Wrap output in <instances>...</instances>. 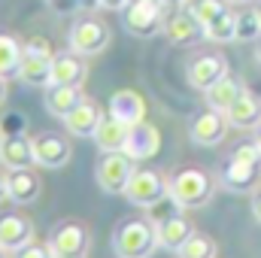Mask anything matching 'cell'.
Here are the masks:
<instances>
[{
  "mask_svg": "<svg viewBox=\"0 0 261 258\" xmlns=\"http://www.w3.org/2000/svg\"><path fill=\"white\" fill-rule=\"evenodd\" d=\"M252 216H255V219L261 222V189L252 194Z\"/></svg>",
  "mask_w": 261,
  "mask_h": 258,
  "instance_id": "36",
  "label": "cell"
},
{
  "mask_svg": "<svg viewBox=\"0 0 261 258\" xmlns=\"http://www.w3.org/2000/svg\"><path fill=\"white\" fill-rule=\"evenodd\" d=\"M243 91H246L243 79L234 76V73H225L216 85H210V88L203 91V97H206V107H213V110H219V113H228V110L234 107V100H237Z\"/></svg>",
  "mask_w": 261,
  "mask_h": 258,
  "instance_id": "22",
  "label": "cell"
},
{
  "mask_svg": "<svg viewBox=\"0 0 261 258\" xmlns=\"http://www.w3.org/2000/svg\"><path fill=\"white\" fill-rule=\"evenodd\" d=\"M219 252V246H216V240L210 237V234H203V231H195L186 243H182V249L176 252L179 258H216Z\"/></svg>",
  "mask_w": 261,
  "mask_h": 258,
  "instance_id": "28",
  "label": "cell"
},
{
  "mask_svg": "<svg viewBox=\"0 0 261 258\" xmlns=\"http://www.w3.org/2000/svg\"><path fill=\"white\" fill-rule=\"evenodd\" d=\"M225 73H231V70H228V58L222 52H197V55L189 58V64H186V79H189V85L197 88V91H206Z\"/></svg>",
  "mask_w": 261,
  "mask_h": 258,
  "instance_id": "9",
  "label": "cell"
},
{
  "mask_svg": "<svg viewBox=\"0 0 261 258\" xmlns=\"http://www.w3.org/2000/svg\"><path fill=\"white\" fill-rule=\"evenodd\" d=\"M82 9H97V0H79Z\"/></svg>",
  "mask_w": 261,
  "mask_h": 258,
  "instance_id": "40",
  "label": "cell"
},
{
  "mask_svg": "<svg viewBox=\"0 0 261 258\" xmlns=\"http://www.w3.org/2000/svg\"><path fill=\"white\" fill-rule=\"evenodd\" d=\"M49 246L55 249V255H88V228L73 222V219H64L58 225H52L49 231Z\"/></svg>",
  "mask_w": 261,
  "mask_h": 258,
  "instance_id": "11",
  "label": "cell"
},
{
  "mask_svg": "<svg viewBox=\"0 0 261 258\" xmlns=\"http://www.w3.org/2000/svg\"><path fill=\"white\" fill-rule=\"evenodd\" d=\"M88 79V64L85 55L67 49V52H55V64H52V82L55 85H85Z\"/></svg>",
  "mask_w": 261,
  "mask_h": 258,
  "instance_id": "19",
  "label": "cell"
},
{
  "mask_svg": "<svg viewBox=\"0 0 261 258\" xmlns=\"http://www.w3.org/2000/svg\"><path fill=\"white\" fill-rule=\"evenodd\" d=\"M34 240V222L24 216H0V246L6 252H18Z\"/></svg>",
  "mask_w": 261,
  "mask_h": 258,
  "instance_id": "21",
  "label": "cell"
},
{
  "mask_svg": "<svg viewBox=\"0 0 261 258\" xmlns=\"http://www.w3.org/2000/svg\"><path fill=\"white\" fill-rule=\"evenodd\" d=\"M0 164L6 170L15 167H34V143L24 134H3L0 137Z\"/></svg>",
  "mask_w": 261,
  "mask_h": 258,
  "instance_id": "17",
  "label": "cell"
},
{
  "mask_svg": "<svg viewBox=\"0 0 261 258\" xmlns=\"http://www.w3.org/2000/svg\"><path fill=\"white\" fill-rule=\"evenodd\" d=\"M31 143H34V161H37V167L58 170V167H64L67 161L73 158L70 140L61 137L58 131H43V134L31 137Z\"/></svg>",
  "mask_w": 261,
  "mask_h": 258,
  "instance_id": "10",
  "label": "cell"
},
{
  "mask_svg": "<svg viewBox=\"0 0 261 258\" xmlns=\"http://www.w3.org/2000/svg\"><path fill=\"white\" fill-rule=\"evenodd\" d=\"M0 258H9V252H6V249H3V246H0Z\"/></svg>",
  "mask_w": 261,
  "mask_h": 258,
  "instance_id": "44",
  "label": "cell"
},
{
  "mask_svg": "<svg viewBox=\"0 0 261 258\" xmlns=\"http://www.w3.org/2000/svg\"><path fill=\"white\" fill-rule=\"evenodd\" d=\"M110 40H113L110 28H107L103 21H97V18H79V21H73V28H70V34H67V46H70L73 52L85 55V58L100 55V52L110 46Z\"/></svg>",
  "mask_w": 261,
  "mask_h": 258,
  "instance_id": "7",
  "label": "cell"
},
{
  "mask_svg": "<svg viewBox=\"0 0 261 258\" xmlns=\"http://www.w3.org/2000/svg\"><path fill=\"white\" fill-rule=\"evenodd\" d=\"M21 52L24 46L12 37V34H0V76H15L18 64H21Z\"/></svg>",
  "mask_w": 261,
  "mask_h": 258,
  "instance_id": "27",
  "label": "cell"
},
{
  "mask_svg": "<svg viewBox=\"0 0 261 258\" xmlns=\"http://www.w3.org/2000/svg\"><path fill=\"white\" fill-rule=\"evenodd\" d=\"M161 149V131L155 125H149L146 119L130 125V134H128V143H125V155H130L134 161H149L155 158Z\"/></svg>",
  "mask_w": 261,
  "mask_h": 258,
  "instance_id": "15",
  "label": "cell"
},
{
  "mask_svg": "<svg viewBox=\"0 0 261 258\" xmlns=\"http://www.w3.org/2000/svg\"><path fill=\"white\" fill-rule=\"evenodd\" d=\"M134 170H137V161L130 155H125V152H100V161L94 167V176H97L100 192L125 194Z\"/></svg>",
  "mask_w": 261,
  "mask_h": 258,
  "instance_id": "5",
  "label": "cell"
},
{
  "mask_svg": "<svg viewBox=\"0 0 261 258\" xmlns=\"http://www.w3.org/2000/svg\"><path fill=\"white\" fill-rule=\"evenodd\" d=\"M6 94H9V85H6V76H0V107L6 104Z\"/></svg>",
  "mask_w": 261,
  "mask_h": 258,
  "instance_id": "37",
  "label": "cell"
},
{
  "mask_svg": "<svg viewBox=\"0 0 261 258\" xmlns=\"http://www.w3.org/2000/svg\"><path fill=\"white\" fill-rule=\"evenodd\" d=\"M55 12H73V9H79V0H46Z\"/></svg>",
  "mask_w": 261,
  "mask_h": 258,
  "instance_id": "34",
  "label": "cell"
},
{
  "mask_svg": "<svg viewBox=\"0 0 261 258\" xmlns=\"http://www.w3.org/2000/svg\"><path fill=\"white\" fill-rule=\"evenodd\" d=\"M228 128H231L228 125V116L219 113V110H213V107H206V110H200L195 119H192L189 137H192V143H197V146H219L225 140Z\"/></svg>",
  "mask_w": 261,
  "mask_h": 258,
  "instance_id": "13",
  "label": "cell"
},
{
  "mask_svg": "<svg viewBox=\"0 0 261 258\" xmlns=\"http://www.w3.org/2000/svg\"><path fill=\"white\" fill-rule=\"evenodd\" d=\"M228 158H237V161H261V149L255 146V140H249V143H237V146L231 149Z\"/></svg>",
  "mask_w": 261,
  "mask_h": 258,
  "instance_id": "32",
  "label": "cell"
},
{
  "mask_svg": "<svg viewBox=\"0 0 261 258\" xmlns=\"http://www.w3.org/2000/svg\"><path fill=\"white\" fill-rule=\"evenodd\" d=\"M130 0H97V9H113V12H125Z\"/></svg>",
  "mask_w": 261,
  "mask_h": 258,
  "instance_id": "35",
  "label": "cell"
},
{
  "mask_svg": "<svg viewBox=\"0 0 261 258\" xmlns=\"http://www.w3.org/2000/svg\"><path fill=\"white\" fill-rule=\"evenodd\" d=\"M219 183L234 194H252L258 192L261 183V161H237L228 158V164L219 173Z\"/></svg>",
  "mask_w": 261,
  "mask_h": 258,
  "instance_id": "12",
  "label": "cell"
},
{
  "mask_svg": "<svg viewBox=\"0 0 261 258\" xmlns=\"http://www.w3.org/2000/svg\"><path fill=\"white\" fill-rule=\"evenodd\" d=\"M252 140H255V146H258V149H261V128L255 131V137H252Z\"/></svg>",
  "mask_w": 261,
  "mask_h": 258,
  "instance_id": "41",
  "label": "cell"
},
{
  "mask_svg": "<svg viewBox=\"0 0 261 258\" xmlns=\"http://www.w3.org/2000/svg\"><path fill=\"white\" fill-rule=\"evenodd\" d=\"M12 258H55V249L49 246V240L46 243H28V246H21L18 252H12Z\"/></svg>",
  "mask_w": 261,
  "mask_h": 258,
  "instance_id": "31",
  "label": "cell"
},
{
  "mask_svg": "<svg viewBox=\"0 0 261 258\" xmlns=\"http://www.w3.org/2000/svg\"><path fill=\"white\" fill-rule=\"evenodd\" d=\"M52 64H55V49L46 37H31L21 52L18 79L31 88H49L52 85Z\"/></svg>",
  "mask_w": 261,
  "mask_h": 258,
  "instance_id": "3",
  "label": "cell"
},
{
  "mask_svg": "<svg viewBox=\"0 0 261 258\" xmlns=\"http://www.w3.org/2000/svg\"><path fill=\"white\" fill-rule=\"evenodd\" d=\"M255 61H258V64H261V43H258V46H255Z\"/></svg>",
  "mask_w": 261,
  "mask_h": 258,
  "instance_id": "42",
  "label": "cell"
},
{
  "mask_svg": "<svg viewBox=\"0 0 261 258\" xmlns=\"http://www.w3.org/2000/svg\"><path fill=\"white\" fill-rule=\"evenodd\" d=\"M167 197L182 210H200L213 200V179L197 167H182L167 176Z\"/></svg>",
  "mask_w": 261,
  "mask_h": 258,
  "instance_id": "2",
  "label": "cell"
},
{
  "mask_svg": "<svg viewBox=\"0 0 261 258\" xmlns=\"http://www.w3.org/2000/svg\"><path fill=\"white\" fill-rule=\"evenodd\" d=\"M164 3L161 0H130L128 9H125V31L130 37H140V40H149L155 34L164 31Z\"/></svg>",
  "mask_w": 261,
  "mask_h": 258,
  "instance_id": "4",
  "label": "cell"
},
{
  "mask_svg": "<svg viewBox=\"0 0 261 258\" xmlns=\"http://www.w3.org/2000/svg\"><path fill=\"white\" fill-rule=\"evenodd\" d=\"M110 113L128 125H137L146 119V100L134 91V88H119L113 97H110Z\"/></svg>",
  "mask_w": 261,
  "mask_h": 258,
  "instance_id": "25",
  "label": "cell"
},
{
  "mask_svg": "<svg viewBox=\"0 0 261 258\" xmlns=\"http://www.w3.org/2000/svg\"><path fill=\"white\" fill-rule=\"evenodd\" d=\"M228 3H252V0H228Z\"/></svg>",
  "mask_w": 261,
  "mask_h": 258,
  "instance_id": "45",
  "label": "cell"
},
{
  "mask_svg": "<svg viewBox=\"0 0 261 258\" xmlns=\"http://www.w3.org/2000/svg\"><path fill=\"white\" fill-rule=\"evenodd\" d=\"M9 197V189H6V173H0V203Z\"/></svg>",
  "mask_w": 261,
  "mask_h": 258,
  "instance_id": "38",
  "label": "cell"
},
{
  "mask_svg": "<svg viewBox=\"0 0 261 258\" xmlns=\"http://www.w3.org/2000/svg\"><path fill=\"white\" fill-rule=\"evenodd\" d=\"M161 3H164L167 9H179V6H186L189 0H161Z\"/></svg>",
  "mask_w": 261,
  "mask_h": 258,
  "instance_id": "39",
  "label": "cell"
},
{
  "mask_svg": "<svg viewBox=\"0 0 261 258\" xmlns=\"http://www.w3.org/2000/svg\"><path fill=\"white\" fill-rule=\"evenodd\" d=\"M125 197L134 207L152 210L161 200H167V176L158 173V170H149V167H137L128 183V189H125Z\"/></svg>",
  "mask_w": 261,
  "mask_h": 258,
  "instance_id": "6",
  "label": "cell"
},
{
  "mask_svg": "<svg viewBox=\"0 0 261 258\" xmlns=\"http://www.w3.org/2000/svg\"><path fill=\"white\" fill-rule=\"evenodd\" d=\"M225 116H228V125H231V128L258 131L261 128V97L252 94V91H243Z\"/></svg>",
  "mask_w": 261,
  "mask_h": 258,
  "instance_id": "20",
  "label": "cell"
},
{
  "mask_svg": "<svg viewBox=\"0 0 261 258\" xmlns=\"http://www.w3.org/2000/svg\"><path fill=\"white\" fill-rule=\"evenodd\" d=\"M152 222L158 228V243L167 252H179L182 243L195 234V225L182 216V207H176V203H170L167 213H158V216L152 213Z\"/></svg>",
  "mask_w": 261,
  "mask_h": 258,
  "instance_id": "8",
  "label": "cell"
},
{
  "mask_svg": "<svg viewBox=\"0 0 261 258\" xmlns=\"http://www.w3.org/2000/svg\"><path fill=\"white\" fill-rule=\"evenodd\" d=\"M255 12H258V18H261V3H258V6H255Z\"/></svg>",
  "mask_w": 261,
  "mask_h": 258,
  "instance_id": "46",
  "label": "cell"
},
{
  "mask_svg": "<svg viewBox=\"0 0 261 258\" xmlns=\"http://www.w3.org/2000/svg\"><path fill=\"white\" fill-rule=\"evenodd\" d=\"M55 258H88V255H55Z\"/></svg>",
  "mask_w": 261,
  "mask_h": 258,
  "instance_id": "43",
  "label": "cell"
},
{
  "mask_svg": "<svg viewBox=\"0 0 261 258\" xmlns=\"http://www.w3.org/2000/svg\"><path fill=\"white\" fill-rule=\"evenodd\" d=\"M128 134H130V125L128 122H122V119H116L113 113L110 116H103L100 119V125L94 131V143H97V149L100 152H125V143H128Z\"/></svg>",
  "mask_w": 261,
  "mask_h": 258,
  "instance_id": "23",
  "label": "cell"
},
{
  "mask_svg": "<svg viewBox=\"0 0 261 258\" xmlns=\"http://www.w3.org/2000/svg\"><path fill=\"white\" fill-rule=\"evenodd\" d=\"M158 243V228L152 219L128 216L113 231V252L116 258H152Z\"/></svg>",
  "mask_w": 261,
  "mask_h": 258,
  "instance_id": "1",
  "label": "cell"
},
{
  "mask_svg": "<svg viewBox=\"0 0 261 258\" xmlns=\"http://www.w3.org/2000/svg\"><path fill=\"white\" fill-rule=\"evenodd\" d=\"M164 34H167V40H170L173 46H182V49H186V46H197V43L203 40V24L192 15L189 6H179V9H173V12L167 15Z\"/></svg>",
  "mask_w": 261,
  "mask_h": 258,
  "instance_id": "14",
  "label": "cell"
},
{
  "mask_svg": "<svg viewBox=\"0 0 261 258\" xmlns=\"http://www.w3.org/2000/svg\"><path fill=\"white\" fill-rule=\"evenodd\" d=\"M100 119H103V110H100V104L97 100H91V97H85L82 104H76L70 113L64 116V128L73 134V137H94V131L100 125Z\"/></svg>",
  "mask_w": 261,
  "mask_h": 258,
  "instance_id": "16",
  "label": "cell"
},
{
  "mask_svg": "<svg viewBox=\"0 0 261 258\" xmlns=\"http://www.w3.org/2000/svg\"><path fill=\"white\" fill-rule=\"evenodd\" d=\"M6 189H9V200L18 207H28L40 197V176L34 173V167H15L6 170Z\"/></svg>",
  "mask_w": 261,
  "mask_h": 258,
  "instance_id": "18",
  "label": "cell"
},
{
  "mask_svg": "<svg viewBox=\"0 0 261 258\" xmlns=\"http://www.w3.org/2000/svg\"><path fill=\"white\" fill-rule=\"evenodd\" d=\"M261 37V18L255 9L237 12V43H255Z\"/></svg>",
  "mask_w": 261,
  "mask_h": 258,
  "instance_id": "29",
  "label": "cell"
},
{
  "mask_svg": "<svg viewBox=\"0 0 261 258\" xmlns=\"http://www.w3.org/2000/svg\"><path fill=\"white\" fill-rule=\"evenodd\" d=\"M186 6L192 9V15H195L197 21L206 28L213 18H219V15L228 9V0H189Z\"/></svg>",
  "mask_w": 261,
  "mask_h": 258,
  "instance_id": "30",
  "label": "cell"
},
{
  "mask_svg": "<svg viewBox=\"0 0 261 258\" xmlns=\"http://www.w3.org/2000/svg\"><path fill=\"white\" fill-rule=\"evenodd\" d=\"M203 40L206 43H234L237 40V15L225 9L219 18H213L203 28Z\"/></svg>",
  "mask_w": 261,
  "mask_h": 258,
  "instance_id": "26",
  "label": "cell"
},
{
  "mask_svg": "<svg viewBox=\"0 0 261 258\" xmlns=\"http://www.w3.org/2000/svg\"><path fill=\"white\" fill-rule=\"evenodd\" d=\"M24 128H28L24 116H21V113H9L6 122L0 125V137H3V134H24Z\"/></svg>",
  "mask_w": 261,
  "mask_h": 258,
  "instance_id": "33",
  "label": "cell"
},
{
  "mask_svg": "<svg viewBox=\"0 0 261 258\" xmlns=\"http://www.w3.org/2000/svg\"><path fill=\"white\" fill-rule=\"evenodd\" d=\"M46 94H43V104H46V113L49 116H55V119H64L67 113L76 107V104H82L85 100V94H82V85H49V88H43Z\"/></svg>",
  "mask_w": 261,
  "mask_h": 258,
  "instance_id": "24",
  "label": "cell"
}]
</instances>
